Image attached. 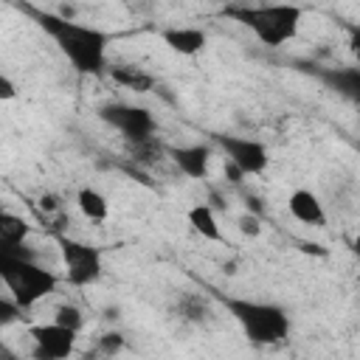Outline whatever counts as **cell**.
<instances>
[{
	"instance_id": "25",
	"label": "cell",
	"mask_w": 360,
	"mask_h": 360,
	"mask_svg": "<svg viewBox=\"0 0 360 360\" xmlns=\"http://www.w3.org/2000/svg\"><path fill=\"white\" fill-rule=\"evenodd\" d=\"M352 250H354V253H357V256H360V233H357V236H354V239H352Z\"/></svg>"
},
{
	"instance_id": "21",
	"label": "cell",
	"mask_w": 360,
	"mask_h": 360,
	"mask_svg": "<svg viewBox=\"0 0 360 360\" xmlns=\"http://www.w3.org/2000/svg\"><path fill=\"white\" fill-rule=\"evenodd\" d=\"M98 349H101L104 354H118V352L124 349V335H121V332H104V335L98 338Z\"/></svg>"
},
{
	"instance_id": "20",
	"label": "cell",
	"mask_w": 360,
	"mask_h": 360,
	"mask_svg": "<svg viewBox=\"0 0 360 360\" xmlns=\"http://www.w3.org/2000/svg\"><path fill=\"white\" fill-rule=\"evenodd\" d=\"M236 228H239V233H242V236L256 239V236L262 233V219H259V214L248 211V214H242V217L236 219Z\"/></svg>"
},
{
	"instance_id": "2",
	"label": "cell",
	"mask_w": 360,
	"mask_h": 360,
	"mask_svg": "<svg viewBox=\"0 0 360 360\" xmlns=\"http://www.w3.org/2000/svg\"><path fill=\"white\" fill-rule=\"evenodd\" d=\"M214 298L222 304V309L236 321L242 335L256 346H276L284 343L290 335V312L281 304L273 301H253L239 295H222L214 292Z\"/></svg>"
},
{
	"instance_id": "5",
	"label": "cell",
	"mask_w": 360,
	"mask_h": 360,
	"mask_svg": "<svg viewBox=\"0 0 360 360\" xmlns=\"http://www.w3.org/2000/svg\"><path fill=\"white\" fill-rule=\"evenodd\" d=\"M59 245V256L65 264V278L73 287H90L101 278L104 273V259L101 250L90 242L73 239V236H56Z\"/></svg>"
},
{
	"instance_id": "22",
	"label": "cell",
	"mask_w": 360,
	"mask_h": 360,
	"mask_svg": "<svg viewBox=\"0 0 360 360\" xmlns=\"http://www.w3.org/2000/svg\"><path fill=\"white\" fill-rule=\"evenodd\" d=\"M346 31H349V51H352V56L360 65V25L352 22V25H346Z\"/></svg>"
},
{
	"instance_id": "7",
	"label": "cell",
	"mask_w": 360,
	"mask_h": 360,
	"mask_svg": "<svg viewBox=\"0 0 360 360\" xmlns=\"http://www.w3.org/2000/svg\"><path fill=\"white\" fill-rule=\"evenodd\" d=\"M211 141L222 149V155L228 158V163H233L245 177H256L267 169L270 163V152L262 141L248 138V135H233V132H214Z\"/></svg>"
},
{
	"instance_id": "4",
	"label": "cell",
	"mask_w": 360,
	"mask_h": 360,
	"mask_svg": "<svg viewBox=\"0 0 360 360\" xmlns=\"http://www.w3.org/2000/svg\"><path fill=\"white\" fill-rule=\"evenodd\" d=\"M0 278L25 309L48 298L59 284L56 273L42 267L25 250H0Z\"/></svg>"
},
{
	"instance_id": "9",
	"label": "cell",
	"mask_w": 360,
	"mask_h": 360,
	"mask_svg": "<svg viewBox=\"0 0 360 360\" xmlns=\"http://www.w3.org/2000/svg\"><path fill=\"white\" fill-rule=\"evenodd\" d=\"M315 76L340 98L360 107V65H335V68H315Z\"/></svg>"
},
{
	"instance_id": "15",
	"label": "cell",
	"mask_w": 360,
	"mask_h": 360,
	"mask_svg": "<svg viewBox=\"0 0 360 360\" xmlns=\"http://www.w3.org/2000/svg\"><path fill=\"white\" fill-rule=\"evenodd\" d=\"M174 309H177L180 321H186V323H197V326L208 323V321H211V315H214V309H211L208 298H202L200 292H180V295H177Z\"/></svg>"
},
{
	"instance_id": "24",
	"label": "cell",
	"mask_w": 360,
	"mask_h": 360,
	"mask_svg": "<svg viewBox=\"0 0 360 360\" xmlns=\"http://www.w3.org/2000/svg\"><path fill=\"white\" fill-rule=\"evenodd\" d=\"M298 250L301 253H309V256H318V259H326L329 256V250L323 245H318V242H298Z\"/></svg>"
},
{
	"instance_id": "12",
	"label": "cell",
	"mask_w": 360,
	"mask_h": 360,
	"mask_svg": "<svg viewBox=\"0 0 360 360\" xmlns=\"http://www.w3.org/2000/svg\"><path fill=\"white\" fill-rule=\"evenodd\" d=\"M287 211L304 222V225H315V228H323L326 225V211H323V202L315 191L309 188H295L290 197H287Z\"/></svg>"
},
{
	"instance_id": "1",
	"label": "cell",
	"mask_w": 360,
	"mask_h": 360,
	"mask_svg": "<svg viewBox=\"0 0 360 360\" xmlns=\"http://www.w3.org/2000/svg\"><path fill=\"white\" fill-rule=\"evenodd\" d=\"M31 17L37 25L53 39L59 53L70 62V68L82 76H98L107 68V45L110 37L96 28L73 20L70 14H56V11H37L31 8Z\"/></svg>"
},
{
	"instance_id": "6",
	"label": "cell",
	"mask_w": 360,
	"mask_h": 360,
	"mask_svg": "<svg viewBox=\"0 0 360 360\" xmlns=\"http://www.w3.org/2000/svg\"><path fill=\"white\" fill-rule=\"evenodd\" d=\"M96 115L112 127L115 132H121V138L127 143H146L152 141L155 135V115L146 110V107H138V104H124V101H107L96 110Z\"/></svg>"
},
{
	"instance_id": "11",
	"label": "cell",
	"mask_w": 360,
	"mask_h": 360,
	"mask_svg": "<svg viewBox=\"0 0 360 360\" xmlns=\"http://www.w3.org/2000/svg\"><path fill=\"white\" fill-rule=\"evenodd\" d=\"M160 39L169 51L180 53V56H197L205 51L208 45V34L197 25H172L160 31Z\"/></svg>"
},
{
	"instance_id": "3",
	"label": "cell",
	"mask_w": 360,
	"mask_h": 360,
	"mask_svg": "<svg viewBox=\"0 0 360 360\" xmlns=\"http://www.w3.org/2000/svg\"><path fill=\"white\" fill-rule=\"evenodd\" d=\"M225 14L248 28L262 45L281 48L292 42L304 22V8L295 3H264V6H228Z\"/></svg>"
},
{
	"instance_id": "13",
	"label": "cell",
	"mask_w": 360,
	"mask_h": 360,
	"mask_svg": "<svg viewBox=\"0 0 360 360\" xmlns=\"http://www.w3.org/2000/svg\"><path fill=\"white\" fill-rule=\"evenodd\" d=\"M186 219H188V225H191V231H194L197 236H202V239H208V242H222V228H219L217 214H214V208H211L208 202L191 205V208L186 211Z\"/></svg>"
},
{
	"instance_id": "10",
	"label": "cell",
	"mask_w": 360,
	"mask_h": 360,
	"mask_svg": "<svg viewBox=\"0 0 360 360\" xmlns=\"http://www.w3.org/2000/svg\"><path fill=\"white\" fill-rule=\"evenodd\" d=\"M172 163L191 180H205L211 169V146L208 143H186V146H172L166 149Z\"/></svg>"
},
{
	"instance_id": "23",
	"label": "cell",
	"mask_w": 360,
	"mask_h": 360,
	"mask_svg": "<svg viewBox=\"0 0 360 360\" xmlns=\"http://www.w3.org/2000/svg\"><path fill=\"white\" fill-rule=\"evenodd\" d=\"M14 96H17V84L11 82L8 73H3V76H0V101H11Z\"/></svg>"
},
{
	"instance_id": "14",
	"label": "cell",
	"mask_w": 360,
	"mask_h": 360,
	"mask_svg": "<svg viewBox=\"0 0 360 360\" xmlns=\"http://www.w3.org/2000/svg\"><path fill=\"white\" fill-rule=\"evenodd\" d=\"M31 233V225L11 214V211H3L0 214V250H22V242L28 239Z\"/></svg>"
},
{
	"instance_id": "17",
	"label": "cell",
	"mask_w": 360,
	"mask_h": 360,
	"mask_svg": "<svg viewBox=\"0 0 360 360\" xmlns=\"http://www.w3.org/2000/svg\"><path fill=\"white\" fill-rule=\"evenodd\" d=\"M76 205H79L82 217L90 219V222H104V219L110 217V202H107V197H104L101 191L90 188V186H84V188L76 191Z\"/></svg>"
},
{
	"instance_id": "8",
	"label": "cell",
	"mask_w": 360,
	"mask_h": 360,
	"mask_svg": "<svg viewBox=\"0 0 360 360\" xmlns=\"http://www.w3.org/2000/svg\"><path fill=\"white\" fill-rule=\"evenodd\" d=\"M28 338L34 343V354L37 357H42V360H62V357L73 354L79 332L65 326V323H59V321H51V323L28 326Z\"/></svg>"
},
{
	"instance_id": "19",
	"label": "cell",
	"mask_w": 360,
	"mask_h": 360,
	"mask_svg": "<svg viewBox=\"0 0 360 360\" xmlns=\"http://www.w3.org/2000/svg\"><path fill=\"white\" fill-rule=\"evenodd\" d=\"M22 304L11 295V298H0V326H8V323H14V321H20V315H22Z\"/></svg>"
},
{
	"instance_id": "16",
	"label": "cell",
	"mask_w": 360,
	"mask_h": 360,
	"mask_svg": "<svg viewBox=\"0 0 360 360\" xmlns=\"http://www.w3.org/2000/svg\"><path fill=\"white\" fill-rule=\"evenodd\" d=\"M110 76L115 84H121L124 90H132V93H149L155 87V76L135 65H112Z\"/></svg>"
},
{
	"instance_id": "18",
	"label": "cell",
	"mask_w": 360,
	"mask_h": 360,
	"mask_svg": "<svg viewBox=\"0 0 360 360\" xmlns=\"http://www.w3.org/2000/svg\"><path fill=\"white\" fill-rule=\"evenodd\" d=\"M53 321H59V323H65V326H70L76 332H82V326H84V315H82V309L76 304H59L53 309Z\"/></svg>"
}]
</instances>
